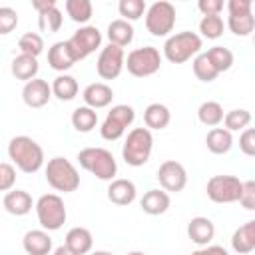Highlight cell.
<instances>
[{"label": "cell", "instance_id": "obj_1", "mask_svg": "<svg viewBox=\"0 0 255 255\" xmlns=\"http://www.w3.org/2000/svg\"><path fill=\"white\" fill-rule=\"evenodd\" d=\"M8 157L24 173H36L44 165V149L30 135H14L8 141Z\"/></svg>", "mask_w": 255, "mask_h": 255}, {"label": "cell", "instance_id": "obj_2", "mask_svg": "<svg viewBox=\"0 0 255 255\" xmlns=\"http://www.w3.org/2000/svg\"><path fill=\"white\" fill-rule=\"evenodd\" d=\"M76 159H78L82 169L90 171L98 179H102V181L116 179L118 163H116V157L110 149H106V147H84V149L78 151Z\"/></svg>", "mask_w": 255, "mask_h": 255}, {"label": "cell", "instance_id": "obj_3", "mask_svg": "<svg viewBox=\"0 0 255 255\" xmlns=\"http://www.w3.org/2000/svg\"><path fill=\"white\" fill-rule=\"evenodd\" d=\"M153 151V135L147 128H133L122 145V157L131 167H141L149 161Z\"/></svg>", "mask_w": 255, "mask_h": 255}, {"label": "cell", "instance_id": "obj_4", "mask_svg": "<svg viewBox=\"0 0 255 255\" xmlns=\"http://www.w3.org/2000/svg\"><path fill=\"white\" fill-rule=\"evenodd\" d=\"M201 46H203V40L199 34L189 32V30L177 32V34L167 36L163 44V56L171 64H183L187 60H193L201 52Z\"/></svg>", "mask_w": 255, "mask_h": 255}, {"label": "cell", "instance_id": "obj_5", "mask_svg": "<svg viewBox=\"0 0 255 255\" xmlns=\"http://www.w3.org/2000/svg\"><path fill=\"white\" fill-rule=\"evenodd\" d=\"M46 181L54 191L72 193L80 187V173L70 159L56 155L46 163Z\"/></svg>", "mask_w": 255, "mask_h": 255}, {"label": "cell", "instance_id": "obj_6", "mask_svg": "<svg viewBox=\"0 0 255 255\" xmlns=\"http://www.w3.org/2000/svg\"><path fill=\"white\" fill-rule=\"evenodd\" d=\"M38 223L44 231H58L68 219V211L64 205V199L58 193H44L34 203Z\"/></svg>", "mask_w": 255, "mask_h": 255}, {"label": "cell", "instance_id": "obj_7", "mask_svg": "<svg viewBox=\"0 0 255 255\" xmlns=\"http://www.w3.org/2000/svg\"><path fill=\"white\" fill-rule=\"evenodd\" d=\"M175 16H177L175 6L171 2L157 0L145 8V14H143L145 28L155 38L169 36V32H173V26H175Z\"/></svg>", "mask_w": 255, "mask_h": 255}, {"label": "cell", "instance_id": "obj_8", "mask_svg": "<svg viewBox=\"0 0 255 255\" xmlns=\"http://www.w3.org/2000/svg\"><path fill=\"white\" fill-rule=\"evenodd\" d=\"M124 68L133 76V78H149L161 68V54L153 46H143L135 48L126 56Z\"/></svg>", "mask_w": 255, "mask_h": 255}, {"label": "cell", "instance_id": "obj_9", "mask_svg": "<svg viewBox=\"0 0 255 255\" xmlns=\"http://www.w3.org/2000/svg\"><path fill=\"white\" fill-rule=\"evenodd\" d=\"M133 120H135V112L131 106L128 104L112 106V110L108 112L106 120L100 126V135L108 141H116L126 133V129L133 124Z\"/></svg>", "mask_w": 255, "mask_h": 255}, {"label": "cell", "instance_id": "obj_10", "mask_svg": "<svg viewBox=\"0 0 255 255\" xmlns=\"http://www.w3.org/2000/svg\"><path fill=\"white\" fill-rule=\"evenodd\" d=\"M243 181L237 175H213L207 179L205 193L213 203H235L241 195Z\"/></svg>", "mask_w": 255, "mask_h": 255}, {"label": "cell", "instance_id": "obj_11", "mask_svg": "<svg viewBox=\"0 0 255 255\" xmlns=\"http://www.w3.org/2000/svg\"><path fill=\"white\" fill-rule=\"evenodd\" d=\"M68 44H70L76 60L80 62V60L88 58L90 54H94L98 48H102V32L96 26H90V24L80 26L72 34V38L68 40Z\"/></svg>", "mask_w": 255, "mask_h": 255}, {"label": "cell", "instance_id": "obj_12", "mask_svg": "<svg viewBox=\"0 0 255 255\" xmlns=\"http://www.w3.org/2000/svg\"><path fill=\"white\" fill-rule=\"evenodd\" d=\"M124 62H126L124 48L108 44L100 50V56L96 60V72L102 80H116L124 70Z\"/></svg>", "mask_w": 255, "mask_h": 255}, {"label": "cell", "instance_id": "obj_13", "mask_svg": "<svg viewBox=\"0 0 255 255\" xmlns=\"http://www.w3.org/2000/svg\"><path fill=\"white\" fill-rule=\"evenodd\" d=\"M157 181L159 187L167 193H179L187 185V171L185 167L175 159H165L157 167Z\"/></svg>", "mask_w": 255, "mask_h": 255}, {"label": "cell", "instance_id": "obj_14", "mask_svg": "<svg viewBox=\"0 0 255 255\" xmlns=\"http://www.w3.org/2000/svg\"><path fill=\"white\" fill-rule=\"evenodd\" d=\"M32 8L38 12V28L40 32L54 34L62 28L64 16L58 8L56 0H32Z\"/></svg>", "mask_w": 255, "mask_h": 255}, {"label": "cell", "instance_id": "obj_15", "mask_svg": "<svg viewBox=\"0 0 255 255\" xmlns=\"http://www.w3.org/2000/svg\"><path fill=\"white\" fill-rule=\"evenodd\" d=\"M50 98H52V88L42 78H34L30 82H26L24 88H22V100L32 110L44 108L50 102Z\"/></svg>", "mask_w": 255, "mask_h": 255}, {"label": "cell", "instance_id": "obj_16", "mask_svg": "<svg viewBox=\"0 0 255 255\" xmlns=\"http://www.w3.org/2000/svg\"><path fill=\"white\" fill-rule=\"evenodd\" d=\"M82 100H84V106H88L92 110H102V108H108L112 104L114 90L106 82H94V84L84 88Z\"/></svg>", "mask_w": 255, "mask_h": 255}, {"label": "cell", "instance_id": "obj_17", "mask_svg": "<svg viewBox=\"0 0 255 255\" xmlns=\"http://www.w3.org/2000/svg\"><path fill=\"white\" fill-rule=\"evenodd\" d=\"M135 197H137V189H135V183L131 179L116 177V179L110 181V185H108V199L114 205L126 207L129 203H133Z\"/></svg>", "mask_w": 255, "mask_h": 255}, {"label": "cell", "instance_id": "obj_18", "mask_svg": "<svg viewBox=\"0 0 255 255\" xmlns=\"http://www.w3.org/2000/svg\"><path fill=\"white\" fill-rule=\"evenodd\" d=\"M76 56L68 44V40H60V42H54L50 48H48V64L52 70L56 72H66L70 70L74 64H76Z\"/></svg>", "mask_w": 255, "mask_h": 255}, {"label": "cell", "instance_id": "obj_19", "mask_svg": "<svg viewBox=\"0 0 255 255\" xmlns=\"http://www.w3.org/2000/svg\"><path fill=\"white\" fill-rule=\"evenodd\" d=\"M187 237L191 239V243L199 245V247H205L213 241L215 237V225L209 217H203V215H197V217H191L189 223H187Z\"/></svg>", "mask_w": 255, "mask_h": 255}, {"label": "cell", "instance_id": "obj_20", "mask_svg": "<svg viewBox=\"0 0 255 255\" xmlns=\"http://www.w3.org/2000/svg\"><path fill=\"white\" fill-rule=\"evenodd\" d=\"M4 209L10 213V215H16V217H24L32 211L34 207V201H32V195L24 189H10L6 191L4 195Z\"/></svg>", "mask_w": 255, "mask_h": 255}, {"label": "cell", "instance_id": "obj_21", "mask_svg": "<svg viewBox=\"0 0 255 255\" xmlns=\"http://www.w3.org/2000/svg\"><path fill=\"white\" fill-rule=\"evenodd\" d=\"M22 247L28 255H50L52 237L44 229H30L22 237Z\"/></svg>", "mask_w": 255, "mask_h": 255}, {"label": "cell", "instance_id": "obj_22", "mask_svg": "<svg viewBox=\"0 0 255 255\" xmlns=\"http://www.w3.org/2000/svg\"><path fill=\"white\" fill-rule=\"evenodd\" d=\"M171 205L169 193L163 189H147L139 199V207L147 215H163Z\"/></svg>", "mask_w": 255, "mask_h": 255}, {"label": "cell", "instance_id": "obj_23", "mask_svg": "<svg viewBox=\"0 0 255 255\" xmlns=\"http://www.w3.org/2000/svg\"><path fill=\"white\" fill-rule=\"evenodd\" d=\"M231 247L239 255H249L255 249V219H249L237 227L231 235Z\"/></svg>", "mask_w": 255, "mask_h": 255}, {"label": "cell", "instance_id": "obj_24", "mask_svg": "<svg viewBox=\"0 0 255 255\" xmlns=\"http://www.w3.org/2000/svg\"><path fill=\"white\" fill-rule=\"evenodd\" d=\"M64 245L76 255H88L94 247V237L86 227H72L64 237Z\"/></svg>", "mask_w": 255, "mask_h": 255}, {"label": "cell", "instance_id": "obj_25", "mask_svg": "<svg viewBox=\"0 0 255 255\" xmlns=\"http://www.w3.org/2000/svg\"><path fill=\"white\" fill-rule=\"evenodd\" d=\"M38 70H40V64H38V58H32V56H26V54H18L12 64H10V72L16 80H22L24 84L38 78Z\"/></svg>", "mask_w": 255, "mask_h": 255}, {"label": "cell", "instance_id": "obj_26", "mask_svg": "<svg viewBox=\"0 0 255 255\" xmlns=\"http://www.w3.org/2000/svg\"><path fill=\"white\" fill-rule=\"evenodd\" d=\"M169 122H171L169 108L159 104V102H153L143 110V124L149 131L151 129H165L169 126Z\"/></svg>", "mask_w": 255, "mask_h": 255}, {"label": "cell", "instance_id": "obj_27", "mask_svg": "<svg viewBox=\"0 0 255 255\" xmlns=\"http://www.w3.org/2000/svg\"><path fill=\"white\" fill-rule=\"evenodd\" d=\"M133 26H131V22H126V20H122V18H118V20H112L110 24H108V40H110V44H114V46H120V48H126L128 44H131L133 42Z\"/></svg>", "mask_w": 255, "mask_h": 255}, {"label": "cell", "instance_id": "obj_28", "mask_svg": "<svg viewBox=\"0 0 255 255\" xmlns=\"http://www.w3.org/2000/svg\"><path fill=\"white\" fill-rule=\"evenodd\" d=\"M205 145L211 153L223 155L233 147V135L225 128H211L205 135Z\"/></svg>", "mask_w": 255, "mask_h": 255}, {"label": "cell", "instance_id": "obj_29", "mask_svg": "<svg viewBox=\"0 0 255 255\" xmlns=\"http://www.w3.org/2000/svg\"><path fill=\"white\" fill-rule=\"evenodd\" d=\"M50 88H52V96L58 98L60 102H70V100H74V98L78 96V90H80L78 80H76L74 76H70V74H60V76H56L54 82L50 84Z\"/></svg>", "mask_w": 255, "mask_h": 255}, {"label": "cell", "instance_id": "obj_30", "mask_svg": "<svg viewBox=\"0 0 255 255\" xmlns=\"http://www.w3.org/2000/svg\"><path fill=\"white\" fill-rule=\"evenodd\" d=\"M70 122H72V128H74L76 131H80V133H90V131L98 126V112L92 110V108H88V106H80V108H76V110L72 112Z\"/></svg>", "mask_w": 255, "mask_h": 255}, {"label": "cell", "instance_id": "obj_31", "mask_svg": "<svg viewBox=\"0 0 255 255\" xmlns=\"http://www.w3.org/2000/svg\"><path fill=\"white\" fill-rule=\"evenodd\" d=\"M223 106L213 100H207L197 108V120L207 128H217L223 122Z\"/></svg>", "mask_w": 255, "mask_h": 255}, {"label": "cell", "instance_id": "obj_32", "mask_svg": "<svg viewBox=\"0 0 255 255\" xmlns=\"http://www.w3.org/2000/svg\"><path fill=\"white\" fill-rule=\"evenodd\" d=\"M64 8H66V14L76 24H82V26H86L94 16V6L90 0H66Z\"/></svg>", "mask_w": 255, "mask_h": 255}, {"label": "cell", "instance_id": "obj_33", "mask_svg": "<svg viewBox=\"0 0 255 255\" xmlns=\"http://www.w3.org/2000/svg\"><path fill=\"white\" fill-rule=\"evenodd\" d=\"M205 54H207L209 62L213 64V68L217 70V74L227 72V70L233 66V62H235L233 52H231L229 48H225V46H213V48H209Z\"/></svg>", "mask_w": 255, "mask_h": 255}, {"label": "cell", "instance_id": "obj_34", "mask_svg": "<svg viewBox=\"0 0 255 255\" xmlns=\"http://www.w3.org/2000/svg\"><path fill=\"white\" fill-rule=\"evenodd\" d=\"M251 124V112L245 108H235L223 116V126L227 131H243Z\"/></svg>", "mask_w": 255, "mask_h": 255}, {"label": "cell", "instance_id": "obj_35", "mask_svg": "<svg viewBox=\"0 0 255 255\" xmlns=\"http://www.w3.org/2000/svg\"><path fill=\"white\" fill-rule=\"evenodd\" d=\"M191 68H193V74H195V78L199 80V82H213L219 74H217V70L213 68V64L209 62V58H207V54L205 52H199L193 60H191Z\"/></svg>", "mask_w": 255, "mask_h": 255}, {"label": "cell", "instance_id": "obj_36", "mask_svg": "<svg viewBox=\"0 0 255 255\" xmlns=\"http://www.w3.org/2000/svg\"><path fill=\"white\" fill-rule=\"evenodd\" d=\"M18 48H20V54L38 58V56L44 52V38H42L38 32H26V34L20 36Z\"/></svg>", "mask_w": 255, "mask_h": 255}, {"label": "cell", "instance_id": "obj_37", "mask_svg": "<svg viewBox=\"0 0 255 255\" xmlns=\"http://www.w3.org/2000/svg\"><path fill=\"white\" fill-rule=\"evenodd\" d=\"M227 28L235 36H249L255 28V18L253 12L249 14H239V16H227Z\"/></svg>", "mask_w": 255, "mask_h": 255}, {"label": "cell", "instance_id": "obj_38", "mask_svg": "<svg viewBox=\"0 0 255 255\" xmlns=\"http://www.w3.org/2000/svg\"><path fill=\"white\" fill-rule=\"evenodd\" d=\"M223 30H225V24H223V18L221 16H203L199 20V32L207 40L221 38L223 36Z\"/></svg>", "mask_w": 255, "mask_h": 255}, {"label": "cell", "instance_id": "obj_39", "mask_svg": "<svg viewBox=\"0 0 255 255\" xmlns=\"http://www.w3.org/2000/svg\"><path fill=\"white\" fill-rule=\"evenodd\" d=\"M145 8H147V4L143 0H120V4H118V12H120V16H124L122 20H126V22L139 20L145 14Z\"/></svg>", "mask_w": 255, "mask_h": 255}, {"label": "cell", "instance_id": "obj_40", "mask_svg": "<svg viewBox=\"0 0 255 255\" xmlns=\"http://www.w3.org/2000/svg\"><path fill=\"white\" fill-rule=\"evenodd\" d=\"M18 26V12L10 6H0V36L14 32Z\"/></svg>", "mask_w": 255, "mask_h": 255}, {"label": "cell", "instance_id": "obj_41", "mask_svg": "<svg viewBox=\"0 0 255 255\" xmlns=\"http://www.w3.org/2000/svg\"><path fill=\"white\" fill-rule=\"evenodd\" d=\"M16 185V167L8 161H0V191H10Z\"/></svg>", "mask_w": 255, "mask_h": 255}, {"label": "cell", "instance_id": "obj_42", "mask_svg": "<svg viewBox=\"0 0 255 255\" xmlns=\"http://www.w3.org/2000/svg\"><path fill=\"white\" fill-rule=\"evenodd\" d=\"M237 201H239L247 211H253V209H255V181H253V179L243 181L241 195H239Z\"/></svg>", "mask_w": 255, "mask_h": 255}, {"label": "cell", "instance_id": "obj_43", "mask_svg": "<svg viewBox=\"0 0 255 255\" xmlns=\"http://www.w3.org/2000/svg\"><path fill=\"white\" fill-rule=\"evenodd\" d=\"M239 149L247 155L253 157L255 155V129L253 128H245L239 135Z\"/></svg>", "mask_w": 255, "mask_h": 255}, {"label": "cell", "instance_id": "obj_44", "mask_svg": "<svg viewBox=\"0 0 255 255\" xmlns=\"http://www.w3.org/2000/svg\"><path fill=\"white\" fill-rule=\"evenodd\" d=\"M197 8L203 16H219L223 10V0H199Z\"/></svg>", "mask_w": 255, "mask_h": 255}, {"label": "cell", "instance_id": "obj_45", "mask_svg": "<svg viewBox=\"0 0 255 255\" xmlns=\"http://www.w3.org/2000/svg\"><path fill=\"white\" fill-rule=\"evenodd\" d=\"M225 6H227L229 16H239V14H249L253 8V2L251 0H229Z\"/></svg>", "mask_w": 255, "mask_h": 255}, {"label": "cell", "instance_id": "obj_46", "mask_svg": "<svg viewBox=\"0 0 255 255\" xmlns=\"http://www.w3.org/2000/svg\"><path fill=\"white\" fill-rule=\"evenodd\" d=\"M191 255H229V251L221 245H205V247L191 251Z\"/></svg>", "mask_w": 255, "mask_h": 255}, {"label": "cell", "instance_id": "obj_47", "mask_svg": "<svg viewBox=\"0 0 255 255\" xmlns=\"http://www.w3.org/2000/svg\"><path fill=\"white\" fill-rule=\"evenodd\" d=\"M52 255H76V253H72L66 245H60V247H56V249L52 251Z\"/></svg>", "mask_w": 255, "mask_h": 255}, {"label": "cell", "instance_id": "obj_48", "mask_svg": "<svg viewBox=\"0 0 255 255\" xmlns=\"http://www.w3.org/2000/svg\"><path fill=\"white\" fill-rule=\"evenodd\" d=\"M90 255H114L112 251H104V249H100V251H92Z\"/></svg>", "mask_w": 255, "mask_h": 255}, {"label": "cell", "instance_id": "obj_49", "mask_svg": "<svg viewBox=\"0 0 255 255\" xmlns=\"http://www.w3.org/2000/svg\"><path fill=\"white\" fill-rule=\"evenodd\" d=\"M128 255H145V253H143V251H129Z\"/></svg>", "mask_w": 255, "mask_h": 255}]
</instances>
